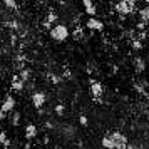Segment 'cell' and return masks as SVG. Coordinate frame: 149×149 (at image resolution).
Listing matches in <instances>:
<instances>
[{
  "mask_svg": "<svg viewBox=\"0 0 149 149\" xmlns=\"http://www.w3.org/2000/svg\"><path fill=\"white\" fill-rule=\"evenodd\" d=\"M112 142H114V149H129V141L126 134H122L121 131H114L111 132Z\"/></svg>",
  "mask_w": 149,
  "mask_h": 149,
  "instance_id": "3957f363",
  "label": "cell"
},
{
  "mask_svg": "<svg viewBox=\"0 0 149 149\" xmlns=\"http://www.w3.org/2000/svg\"><path fill=\"white\" fill-rule=\"evenodd\" d=\"M54 112L57 116H64V112H65V107H64V104H57L54 107Z\"/></svg>",
  "mask_w": 149,
  "mask_h": 149,
  "instance_id": "7402d4cb",
  "label": "cell"
},
{
  "mask_svg": "<svg viewBox=\"0 0 149 149\" xmlns=\"http://www.w3.org/2000/svg\"><path fill=\"white\" fill-rule=\"evenodd\" d=\"M86 27L89 29V30H92V32H102L104 30V22L99 20L97 17H89L87 22H86Z\"/></svg>",
  "mask_w": 149,
  "mask_h": 149,
  "instance_id": "8992f818",
  "label": "cell"
},
{
  "mask_svg": "<svg viewBox=\"0 0 149 149\" xmlns=\"http://www.w3.org/2000/svg\"><path fill=\"white\" fill-rule=\"evenodd\" d=\"M142 47H144V45H142V42L139 40V39H134V40H132V49H134V50H141Z\"/></svg>",
  "mask_w": 149,
  "mask_h": 149,
  "instance_id": "603a6c76",
  "label": "cell"
},
{
  "mask_svg": "<svg viewBox=\"0 0 149 149\" xmlns=\"http://www.w3.org/2000/svg\"><path fill=\"white\" fill-rule=\"evenodd\" d=\"M24 134H25V139H27V141H32V139H35V137H37V134H39V129H37V126H35L34 122H29V124H25Z\"/></svg>",
  "mask_w": 149,
  "mask_h": 149,
  "instance_id": "9c48e42d",
  "label": "cell"
},
{
  "mask_svg": "<svg viewBox=\"0 0 149 149\" xmlns=\"http://www.w3.org/2000/svg\"><path fill=\"white\" fill-rule=\"evenodd\" d=\"M10 87H12V91H15V92H22V91L25 89V82L22 81L20 77H19V74H17V75H14V77H12Z\"/></svg>",
  "mask_w": 149,
  "mask_h": 149,
  "instance_id": "30bf717a",
  "label": "cell"
},
{
  "mask_svg": "<svg viewBox=\"0 0 149 149\" xmlns=\"http://www.w3.org/2000/svg\"><path fill=\"white\" fill-rule=\"evenodd\" d=\"M70 35L74 37L75 40H82L84 39V30H82V27H75L72 32H70Z\"/></svg>",
  "mask_w": 149,
  "mask_h": 149,
  "instance_id": "ffe728a7",
  "label": "cell"
},
{
  "mask_svg": "<svg viewBox=\"0 0 149 149\" xmlns=\"http://www.w3.org/2000/svg\"><path fill=\"white\" fill-rule=\"evenodd\" d=\"M57 20H59V14H57V12H49L47 19H45V22H44V27L47 29V30H50L52 25L57 24Z\"/></svg>",
  "mask_w": 149,
  "mask_h": 149,
  "instance_id": "7c38bea8",
  "label": "cell"
},
{
  "mask_svg": "<svg viewBox=\"0 0 149 149\" xmlns=\"http://www.w3.org/2000/svg\"><path fill=\"white\" fill-rule=\"evenodd\" d=\"M19 77H20L22 81L27 84L29 81H30V77H32V72H30V69H27V67H24L22 70H19Z\"/></svg>",
  "mask_w": 149,
  "mask_h": 149,
  "instance_id": "9a60e30c",
  "label": "cell"
},
{
  "mask_svg": "<svg viewBox=\"0 0 149 149\" xmlns=\"http://www.w3.org/2000/svg\"><path fill=\"white\" fill-rule=\"evenodd\" d=\"M2 70H3V69H2V64H0V74H2Z\"/></svg>",
  "mask_w": 149,
  "mask_h": 149,
  "instance_id": "d4e9b609",
  "label": "cell"
},
{
  "mask_svg": "<svg viewBox=\"0 0 149 149\" xmlns=\"http://www.w3.org/2000/svg\"><path fill=\"white\" fill-rule=\"evenodd\" d=\"M79 124H81L82 127H86L89 124V119H87V116H84V114H81L79 116Z\"/></svg>",
  "mask_w": 149,
  "mask_h": 149,
  "instance_id": "cb8c5ba5",
  "label": "cell"
},
{
  "mask_svg": "<svg viewBox=\"0 0 149 149\" xmlns=\"http://www.w3.org/2000/svg\"><path fill=\"white\" fill-rule=\"evenodd\" d=\"M57 131H59V134H61L62 137H65V139H74L75 137V127L72 124H61V126L57 127Z\"/></svg>",
  "mask_w": 149,
  "mask_h": 149,
  "instance_id": "52a82bcc",
  "label": "cell"
},
{
  "mask_svg": "<svg viewBox=\"0 0 149 149\" xmlns=\"http://www.w3.org/2000/svg\"><path fill=\"white\" fill-rule=\"evenodd\" d=\"M49 34H50V37H52L55 42H65L69 39V35H70V30H69V27L64 25V24H55V25H52V29L49 30Z\"/></svg>",
  "mask_w": 149,
  "mask_h": 149,
  "instance_id": "6da1fadb",
  "label": "cell"
},
{
  "mask_svg": "<svg viewBox=\"0 0 149 149\" xmlns=\"http://www.w3.org/2000/svg\"><path fill=\"white\" fill-rule=\"evenodd\" d=\"M15 106H17L15 97H12V95H5L3 101H2V106H0V111L5 112V114H10V112L15 109Z\"/></svg>",
  "mask_w": 149,
  "mask_h": 149,
  "instance_id": "5b68a950",
  "label": "cell"
},
{
  "mask_svg": "<svg viewBox=\"0 0 149 149\" xmlns=\"http://www.w3.org/2000/svg\"><path fill=\"white\" fill-rule=\"evenodd\" d=\"M139 19H141L142 22H146V24H149V5H146V7H142L139 12Z\"/></svg>",
  "mask_w": 149,
  "mask_h": 149,
  "instance_id": "e0dca14e",
  "label": "cell"
},
{
  "mask_svg": "<svg viewBox=\"0 0 149 149\" xmlns=\"http://www.w3.org/2000/svg\"><path fill=\"white\" fill-rule=\"evenodd\" d=\"M20 119H22V114L19 111H12V114H10V122H12V126H19L20 124Z\"/></svg>",
  "mask_w": 149,
  "mask_h": 149,
  "instance_id": "ac0fdd59",
  "label": "cell"
},
{
  "mask_svg": "<svg viewBox=\"0 0 149 149\" xmlns=\"http://www.w3.org/2000/svg\"><path fill=\"white\" fill-rule=\"evenodd\" d=\"M3 5H5V8H8V10H14V8L17 7V0H3Z\"/></svg>",
  "mask_w": 149,
  "mask_h": 149,
  "instance_id": "44dd1931",
  "label": "cell"
},
{
  "mask_svg": "<svg viewBox=\"0 0 149 149\" xmlns=\"http://www.w3.org/2000/svg\"><path fill=\"white\" fill-rule=\"evenodd\" d=\"M91 95L94 97L95 101H101L102 95H104V86L99 81H91Z\"/></svg>",
  "mask_w": 149,
  "mask_h": 149,
  "instance_id": "277c9868",
  "label": "cell"
},
{
  "mask_svg": "<svg viewBox=\"0 0 149 149\" xmlns=\"http://www.w3.org/2000/svg\"><path fill=\"white\" fill-rule=\"evenodd\" d=\"M0 146L5 149H10V139H8V136L5 131H2L0 132Z\"/></svg>",
  "mask_w": 149,
  "mask_h": 149,
  "instance_id": "2e32d148",
  "label": "cell"
},
{
  "mask_svg": "<svg viewBox=\"0 0 149 149\" xmlns=\"http://www.w3.org/2000/svg\"><path fill=\"white\" fill-rule=\"evenodd\" d=\"M30 101H32L35 109H42L45 106V102H47V95H45V92H34Z\"/></svg>",
  "mask_w": 149,
  "mask_h": 149,
  "instance_id": "ba28073f",
  "label": "cell"
},
{
  "mask_svg": "<svg viewBox=\"0 0 149 149\" xmlns=\"http://www.w3.org/2000/svg\"><path fill=\"white\" fill-rule=\"evenodd\" d=\"M82 5H84V10H86V14H87L89 17L97 15V7L94 5L92 0H82Z\"/></svg>",
  "mask_w": 149,
  "mask_h": 149,
  "instance_id": "8fae6325",
  "label": "cell"
},
{
  "mask_svg": "<svg viewBox=\"0 0 149 149\" xmlns=\"http://www.w3.org/2000/svg\"><path fill=\"white\" fill-rule=\"evenodd\" d=\"M49 79H50V82L55 84V86H61L62 81H64V77L59 75V74H55V72H49Z\"/></svg>",
  "mask_w": 149,
  "mask_h": 149,
  "instance_id": "d6986e66",
  "label": "cell"
},
{
  "mask_svg": "<svg viewBox=\"0 0 149 149\" xmlns=\"http://www.w3.org/2000/svg\"><path fill=\"white\" fill-rule=\"evenodd\" d=\"M134 69H136V72L137 74H141V72H144L146 70V59H142V57H134Z\"/></svg>",
  "mask_w": 149,
  "mask_h": 149,
  "instance_id": "4fadbf2b",
  "label": "cell"
},
{
  "mask_svg": "<svg viewBox=\"0 0 149 149\" xmlns=\"http://www.w3.org/2000/svg\"><path fill=\"white\" fill-rule=\"evenodd\" d=\"M101 144L104 149H114V142H112V137H111V134L104 136L101 139Z\"/></svg>",
  "mask_w": 149,
  "mask_h": 149,
  "instance_id": "5bb4252c",
  "label": "cell"
},
{
  "mask_svg": "<svg viewBox=\"0 0 149 149\" xmlns=\"http://www.w3.org/2000/svg\"><path fill=\"white\" fill-rule=\"evenodd\" d=\"M148 148H149V146H148Z\"/></svg>",
  "mask_w": 149,
  "mask_h": 149,
  "instance_id": "484cf974",
  "label": "cell"
},
{
  "mask_svg": "<svg viewBox=\"0 0 149 149\" xmlns=\"http://www.w3.org/2000/svg\"><path fill=\"white\" fill-rule=\"evenodd\" d=\"M114 10L119 15H129L136 10V3L134 2H129V0H119L114 3Z\"/></svg>",
  "mask_w": 149,
  "mask_h": 149,
  "instance_id": "7a4b0ae2",
  "label": "cell"
}]
</instances>
